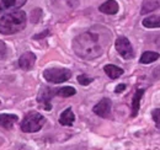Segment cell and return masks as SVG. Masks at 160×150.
I'll use <instances>...</instances> for the list:
<instances>
[{
  "label": "cell",
  "mask_w": 160,
  "mask_h": 150,
  "mask_svg": "<svg viewBox=\"0 0 160 150\" xmlns=\"http://www.w3.org/2000/svg\"><path fill=\"white\" fill-rule=\"evenodd\" d=\"M124 89H126V85H124V84H120V85H118V86L116 88L115 92H117V94H118V92H122V91H123Z\"/></svg>",
  "instance_id": "23"
},
{
  "label": "cell",
  "mask_w": 160,
  "mask_h": 150,
  "mask_svg": "<svg viewBox=\"0 0 160 150\" xmlns=\"http://www.w3.org/2000/svg\"><path fill=\"white\" fill-rule=\"evenodd\" d=\"M27 18L25 11L16 10L9 14H5L0 19V33L1 35H14L22 31L26 26Z\"/></svg>",
  "instance_id": "2"
},
{
  "label": "cell",
  "mask_w": 160,
  "mask_h": 150,
  "mask_svg": "<svg viewBox=\"0 0 160 150\" xmlns=\"http://www.w3.org/2000/svg\"><path fill=\"white\" fill-rule=\"evenodd\" d=\"M27 0H1L0 10H11V9H19L26 4Z\"/></svg>",
  "instance_id": "11"
},
{
  "label": "cell",
  "mask_w": 160,
  "mask_h": 150,
  "mask_svg": "<svg viewBox=\"0 0 160 150\" xmlns=\"http://www.w3.org/2000/svg\"><path fill=\"white\" fill-rule=\"evenodd\" d=\"M6 56H8V48H6V44H5L2 41H0V60L5 59Z\"/></svg>",
  "instance_id": "21"
},
{
  "label": "cell",
  "mask_w": 160,
  "mask_h": 150,
  "mask_svg": "<svg viewBox=\"0 0 160 150\" xmlns=\"http://www.w3.org/2000/svg\"><path fill=\"white\" fill-rule=\"evenodd\" d=\"M74 121H75V116L70 107L67 108L65 111H63L59 117V123L62 126H73Z\"/></svg>",
  "instance_id": "12"
},
{
  "label": "cell",
  "mask_w": 160,
  "mask_h": 150,
  "mask_svg": "<svg viewBox=\"0 0 160 150\" xmlns=\"http://www.w3.org/2000/svg\"><path fill=\"white\" fill-rule=\"evenodd\" d=\"M46 35H48V31H44L43 33H41V35H37V36H35V39H38V38H42V37H44Z\"/></svg>",
  "instance_id": "24"
},
{
  "label": "cell",
  "mask_w": 160,
  "mask_h": 150,
  "mask_svg": "<svg viewBox=\"0 0 160 150\" xmlns=\"http://www.w3.org/2000/svg\"><path fill=\"white\" fill-rule=\"evenodd\" d=\"M111 107H112V102L110 98H102L99 103L95 105V107L92 108V111L95 114L100 116L102 118H107L111 114Z\"/></svg>",
  "instance_id": "7"
},
{
  "label": "cell",
  "mask_w": 160,
  "mask_h": 150,
  "mask_svg": "<svg viewBox=\"0 0 160 150\" xmlns=\"http://www.w3.org/2000/svg\"><path fill=\"white\" fill-rule=\"evenodd\" d=\"M35 62H36V56L32 52H26L20 57L19 65L23 70H31L35 65Z\"/></svg>",
  "instance_id": "8"
},
{
  "label": "cell",
  "mask_w": 160,
  "mask_h": 150,
  "mask_svg": "<svg viewBox=\"0 0 160 150\" xmlns=\"http://www.w3.org/2000/svg\"><path fill=\"white\" fill-rule=\"evenodd\" d=\"M103 70H105L106 75H107L108 78H111V79H117V78H120L121 75L123 74V69H121L120 67L112 65V64L105 65Z\"/></svg>",
  "instance_id": "15"
},
{
  "label": "cell",
  "mask_w": 160,
  "mask_h": 150,
  "mask_svg": "<svg viewBox=\"0 0 160 150\" xmlns=\"http://www.w3.org/2000/svg\"><path fill=\"white\" fill-rule=\"evenodd\" d=\"M99 10L107 15H115L118 11V4L115 0H107L99 8Z\"/></svg>",
  "instance_id": "10"
},
{
  "label": "cell",
  "mask_w": 160,
  "mask_h": 150,
  "mask_svg": "<svg viewBox=\"0 0 160 150\" xmlns=\"http://www.w3.org/2000/svg\"><path fill=\"white\" fill-rule=\"evenodd\" d=\"M73 49L75 54L82 59H95L103 53V46L101 43L100 35L92 31H88L79 35L73 41Z\"/></svg>",
  "instance_id": "1"
},
{
  "label": "cell",
  "mask_w": 160,
  "mask_h": 150,
  "mask_svg": "<svg viewBox=\"0 0 160 150\" xmlns=\"http://www.w3.org/2000/svg\"><path fill=\"white\" fill-rule=\"evenodd\" d=\"M152 117H153V121L155 122V124L160 127V108H155L152 113Z\"/></svg>",
  "instance_id": "22"
},
{
  "label": "cell",
  "mask_w": 160,
  "mask_h": 150,
  "mask_svg": "<svg viewBox=\"0 0 160 150\" xmlns=\"http://www.w3.org/2000/svg\"><path fill=\"white\" fill-rule=\"evenodd\" d=\"M115 47L117 49V52L120 53V56L124 59H132L134 57V52L132 48L131 42L128 41L127 37H118L116 39Z\"/></svg>",
  "instance_id": "5"
},
{
  "label": "cell",
  "mask_w": 160,
  "mask_h": 150,
  "mask_svg": "<svg viewBox=\"0 0 160 150\" xmlns=\"http://www.w3.org/2000/svg\"><path fill=\"white\" fill-rule=\"evenodd\" d=\"M159 8H160V0H145V1L142 4L140 14L144 15V14L152 12V11L159 9Z\"/></svg>",
  "instance_id": "13"
},
{
  "label": "cell",
  "mask_w": 160,
  "mask_h": 150,
  "mask_svg": "<svg viewBox=\"0 0 160 150\" xmlns=\"http://www.w3.org/2000/svg\"><path fill=\"white\" fill-rule=\"evenodd\" d=\"M53 96H56V91L52 90L51 88L43 86L40 90L38 96H37V101L43 106V108H44L46 111H51V108H52V106H51V100H52Z\"/></svg>",
  "instance_id": "6"
},
{
  "label": "cell",
  "mask_w": 160,
  "mask_h": 150,
  "mask_svg": "<svg viewBox=\"0 0 160 150\" xmlns=\"http://www.w3.org/2000/svg\"><path fill=\"white\" fill-rule=\"evenodd\" d=\"M145 92L144 89H138L136 91V94L133 96V100H132V117H136L138 114V111H139V103H140V98L143 94Z\"/></svg>",
  "instance_id": "14"
},
{
  "label": "cell",
  "mask_w": 160,
  "mask_h": 150,
  "mask_svg": "<svg viewBox=\"0 0 160 150\" xmlns=\"http://www.w3.org/2000/svg\"><path fill=\"white\" fill-rule=\"evenodd\" d=\"M143 26L147 28H158L160 27V16H149L145 20H143Z\"/></svg>",
  "instance_id": "16"
},
{
  "label": "cell",
  "mask_w": 160,
  "mask_h": 150,
  "mask_svg": "<svg viewBox=\"0 0 160 150\" xmlns=\"http://www.w3.org/2000/svg\"><path fill=\"white\" fill-rule=\"evenodd\" d=\"M159 53H157V52H145V53H143L142 57H140L139 62L142 64H150V63H153V62H155L158 58H159Z\"/></svg>",
  "instance_id": "17"
},
{
  "label": "cell",
  "mask_w": 160,
  "mask_h": 150,
  "mask_svg": "<svg viewBox=\"0 0 160 150\" xmlns=\"http://www.w3.org/2000/svg\"><path fill=\"white\" fill-rule=\"evenodd\" d=\"M72 76V72L65 68H51L43 72V78L52 84H60L69 80Z\"/></svg>",
  "instance_id": "4"
},
{
  "label": "cell",
  "mask_w": 160,
  "mask_h": 150,
  "mask_svg": "<svg viewBox=\"0 0 160 150\" xmlns=\"http://www.w3.org/2000/svg\"><path fill=\"white\" fill-rule=\"evenodd\" d=\"M18 116L15 114H9V113H0V126L6 128V129H11L12 126L18 122Z\"/></svg>",
  "instance_id": "9"
},
{
  "label": "cell",
  "mask_w": 160,
  "mask_h": 150,
  "mask_svg": "<svg viewBox=\"0 0 160 150\" xmlns=\"http://www.w3.org/2000/svg\"><path fill=\"white\" fill-rule=\"evenodd\" d=\"M42 18V10L41 9H35L32 12H31V21L33 23H37Z\"/></svg>",
  "instance_id": "19"
},
{
  "label": "cell",
  "mask_w": 160,
  "mask_h": 150,
  "mask_svg": "<svg viewBox=\"0 0 160 150\" xmlns=\"http://www.w3.org/2000/svg\"><path fill=\"white\" fill-rule=\"evenodd\" d=\"M46 123V118L38 112H28L21 122V131L25 133H35L38 132Z\"/></svg>",
  "instance_id": "3"
},
{
  "label": "cell",
  "mask_w": 160,
  "mask_h": 150,
  "mask_svg": "<svg viewBox=\"0 0 160 150\" xmlns=\"http://www.w3.org/2000/svg\"><path fill=\"white\" fill-rule=\"evenodd\" d=\"M78 81H79L80 85H84V86H86V85H89L91 81H92V79L91 78H89V76H86V75H79L78 76Z\"/></svg>",
  "instance_id": "20"
},
{
  "label": "cell",
  "mask_w": 160,
  "mask_h": 150,
  "mask_svg": "<svg viewBox=\"0 0 160 150\" xmlns=\"http://www.w3.org/2000/svg\"><path fill=\"white\" fill-rule=\"evenodd\" d=\"M75 94H77V90L72 86H64V88H60L58 90H56V95L60 96V97H70Z\"/></svg>",
  "instance_id": "18"
}]
</instances>
